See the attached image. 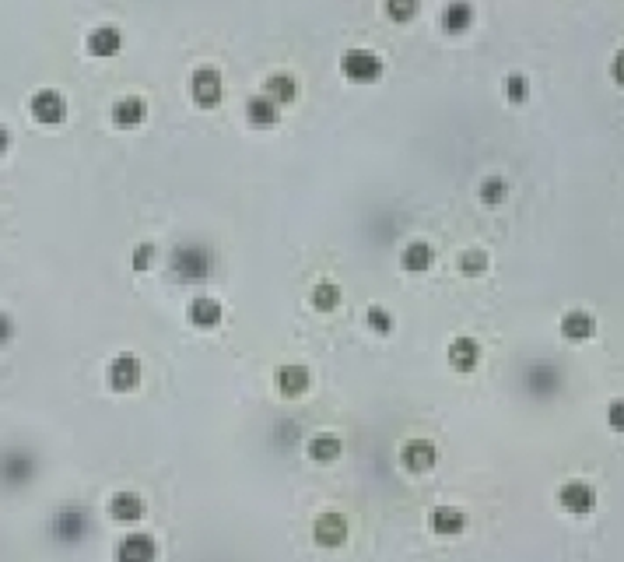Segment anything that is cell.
Wrapping results in <instances>:
<instances>
[{"mask_svg": "<svg viewBox=\"0 0 624 562\" xmlns=\"http://www.w3.org/2000/svg\"><path fill=\"white\" fill-rule=\"evenodd\" d=\"M558 506L572 517H589L597 510V488L589 481H565L558 488Z\"/></svg>", "mask_w": 624, "mask_h": 562, "instance_id": "6", "label": "cell"}, {"mask_svg": "<svg viewBox=\"0 0 624 562\" xmlns=\"http://www.w3.org/2000/svg\"><path fill=\"white\" fill-rule=\"evenodd\" d=\"M32 478H35V454L28 447L0 450V485L4 488H25Z\"/></svg>", "mask_w": 624, "mask_h": 562, "instance_id": "3", "label": "cell"}, {"mask_svg": "<svg viewBox=\"0 0 624 562\" xmlns=\"http://www.w3.org/2000/svg\"><path fill=\"white\" fill-rule=\"evenodd\" d=\"M85 50H89L91 57H116L123 50V32L116 25H98V28L89 32Z\"/></svg>", "mask_w": 624, "mask_h": 562, "instance_id": "18", "label": "cell"}, {"mask_svg": "<svg viewBox=\"0 0 624 562\" xmlns=\"http://www.w3.org/2000/svg\"><path fill=\"white\" fill-rule=\"evenodd\" d=\"M477 193H481V200L484 204H502L505 197H509V180H502V176H484L481 180V187H477Z\"/></svg>", "mask_w": 624, "mask_h": 562, "instance_id": "30", "label": "cell"}, {"mask_svg": "<svg viewBox=\"0 0 624 562\" xmlns=\"http://www.w3.org/2000/svg\"><path fill=\"white\" fill-rule=\"evenodd\" d=\"M144 499L137 496V492H116L112 499H109V517L112 520H119V524H137L141 517H144Z\"/></svg>", "mask_w": 624, "mask_h": 562, "instance_id": "22", "label": "cell"}, {"mask_svg": "<svg viewBox=\"0 0 624 562\" xmlns=\"http://www.w3.org/2000/svg\"><path fill=\"white\" fill-rule=\"evenodd\" d=\"M189 98H193V105H200V109H214V105L225 98L221 71L211 67V64L193 67V74H189Z\"/></svg>", "mask_w": 624, "mask_h": 562, "instance_id": "4", "label": "cell"}, {"mask_svg": "<svg viewBox=\"0 0 624 562\" xmlns=\"http://www.w3.org/2000/svg\"><path fill=\"white\" fill-rule=\"evenodd\" d=\"M186 320H189L193 327H200V331H214V327L225 320V309H221L218 299L196 295V299H189V306H186Z\"/></svg>", "mask_w": 624, "mask_h": 562, "instance_id": "13", "label": "cell"}, {"mask_svg": "<svg viewBox=\"0 0 624 562\" xmlns=\"http://www.w3.org/2000/svg\"><path fill=\"white\" fill-rule=\"evenodd\" d=\"M432 264H435V250H432V243H425V239L407 243L404 254H400V268H404L407 275H425V271H432Z\"/></svg>", "mask_w": 624, "mask_h": 562, "instance_id": "21", "label": "cell"}, {"mask_svg": "<svg viewBox=\"0 0 624 562\" xmlns=\"http://www.w3.org/2000/svg\"><path fill=\"white\" fill-rule=\"evenodd\" d=\"M558 331H561L565 341L586 345V341L597 334V320H593V313H586V309H568V313L558 320Z\"/></svg>", "mask_w": 624, "mask_h": 562, "instance_id": "11", "label": "cell"}, {"mask_svg": "<svg viewBox=\"0 0 624 562\" xmlns=\"http://www.w3.org/2000/svg\"><path fill=\"white\" fill-rule=\"evenodd\" d=\"M523 386L534 397H554L561 390V370L554 363H530L523 370Z\"/></svg>", "mask_w": 624, "mask_h": 562, "instance_id": "8", "label": "cell"}, {"mask_svg": "<svg viewBox=\"0 0 624 562\" xmlns=\"http://www.w3.org/2000/svg\"><path fill=\"white\" fill-rule=\"evenodd\" d=\"M439 25L446 35H463L474 25V4L470 0H449L439 14Z\"/></svg>", "mask_w": 624, "mask_h": 562, "instance_id": "20", "label": "cell"}, {"mask_svg": "<svg viewBox=\"0 0 624 562\" xmlns=\"http://www.w3.org/2000/svg\"><path fill=\"white\" fill-rule=\"evenodd\" d=\"M488 268H491V261H488L484 250H463V254H459V275L481 278V275H488Z\"/></svg>", "mask_w": 624, "mask_h": 562, "instance_id": "27", "label": "cell"}, {"mask_svg": "<svg viewBox=\"0 0 624 562\" xmlns=\"http://www.w3.org/2000/svg\"><path fill=\"white\" fill-rule=\"evenodd\" d=\"M341 74L348 82H358V85H368L382 74V57L375 50H365V46H355V50H344L341 57Z\"/></svg>", "mask_w": 624, "mask_h": 562, "instance_id": "5", "label": "cell"}, {"mask_svg": "<svg viewBox=\"0 0 624 562\" xmlns=\"http://www.w3.org/2000/svg\"><path fill=\"white\" fill-rule=\"evenodd\" d=\"M11 338H14V324H11L7 313H0V345H7Z\"/></svg>", "mask_w": 624, "mask_h": 562, "instance_id": "35", "label": "cell"}, {"mask_svg": "<svg viewBox=\"0 0 624 562\" xmlns=\"http://www.w3.org/2000/svg\"><path fill=\"white\" fill-rule=\"evenodd\" d=\"M502 92H505V98H509L512 105H523V102L530 98V78H527V74H520V71H512V74H505Z\"/></svg>", "mask_w": 624, "mask_h": 562, "instance_id": "28", "label": "cell"}, {"mask_svg": "<svg viewBox=\"0 0 624 562\" xmlns=\"http://www.w3.org/2000/svg\"><path fill=\"white\" fill-rule=\"evenodd\" d=\"M105 383H109L116 394L134 390V386L141 383V359H137V355H130V352L116 355V359L105 366Z\"/></svg>", "mask_w": 624, "mask_h": 562, "instance_id": "9", "label": "cell"}, {"mask_svg": "<svg viewBox=\"0 0 624 562\" xmlns=\"http://www.w3.org/2000/svg\"><path fill=\"white\" fill-rule=\"evenodd\" d=\"M28 113L35 123H46V127H57L67 120V102L57 89H39V92L28 98Z\"/></svg>", "mask_w": 624, "mask_h": 562, "instance_id": "7", "label": "cell"}, {"mask_svg": "<svg viewBox=\"0 0 624 562\" xmlns=\"http://www.w3.org/2000/svg\"><path fill=\"white\" fill-rule=\"evenodd\" d=\"M243 113H246V123H250V127H260V130L277 127V120H281V105L264 92L250 95L246 105H243Z\"/></svg>", "mask_w": 624, "mask_h": 562, "instance_id": "15", "label": "cell"}, {"mask_svg": "<svg viewBox=\"0 0 624 562\" xmlns=\"http://www.w3.org/2000/svg\"><path fill=\"white\" fill-rule=\"evenodd\" d=\"M309 302L320 313H334L341 306V285L337 281H316L312 292H309Z\"/></svg>", "mask_w": 624, "mask_h": 562, "instance_id": "26", "label": "cell"}, {"mask_svg": "<svg viewBox=\"0 0 624 562\" xmlns=\"http://www.w3.org/2000/svg\"><path fill=\"white\" fill-rule=\"evenodd\" d=\"M446 359H449V366H452L456 373H474V370H477V363H481V345H477L474 338L459 334V338H452V341H449Z\"/></svg>", "mask_w": 624, "mask_h": 562, "instance_id": "14", "label": "cell"}, {"mask_svg": "<svg viewBox=\"0 0 624 562\" xmlns=\"http://www.w3.org/2000/svg\"><path fill=\"white\" fill-rule=\"evenodd\" d=\"M264 95H270L277 105L295 102V95H298V82H295V74H288V71H273V74H267V82H264Z\"/></svg>", "mask_w": 624, "mask_h": 562, "instance_id": "25", "label": "cell"}, {"mask_svg": "<svg viewBox=\"0 0 624 562\" xmlns=\"http://www.w3.org/2000/svg\"><path fill=\"white\" fill-rule=\"evenodd\" d=\"M218 271V254L204 243H179L176 250L169 254V275L182 285H200V281L214 278Z\"/></svg>", "mask_w": 624, "mask_h": 562, "instance_id": "1", "label": "cell"}, {"mask_svg": "<svg viewBox=\"0 0 624 562\" xmlns=\"http://www.w3.org/2000/svg\"><path fill=\"white\" fill-rule=\"evenodd\" d=\"M312 538L320 549H341L348 542V520L341 513H323L312 524Z\"/></svg>", "mask_w": 624, "mask_h": 562, "instance_id": "12", "label": "cell"}, {"mask_svg": "<svg viewBox=\"0 0 624 562\" xmlns=\"http://www.w3.org/2000/svg\"><path fill=\"white\" fill-rule=\"evenodd\" d=\"M7 148H11V130L0 123V155H7Z\"/></svg>", "mask_w": 624, "mask_h": 562, "instance_id": "36", "label": "cell"}, {"mask_svg": "<svg viewBox=\"0 0 624 562\" xmlns=\"http://www.w3.org/2000/svg\"><path fill=\"white\" fill-rule=\"evenodd\" d=\"M400 464L411 471V474H425L439 464V450L432 440H407L400 447Z\"/></svg>", "mask_w": 624, "mask_h": 562, "instance_id": "10", "label": "cell"}, {"mask_svg": "<svg viewBox=\"0 0 624 562\" xmlns=\"http://www.w3.org/2000/svg\"><path fill=\"white\" fill-rule=\"evenodd\" d=\"M158 549H155V538L151 535H127L119 545H116V562H155Z\"/></svg>", "mask_w": 624, "mask_h": 562, "instance_id": "17", "label": "cell"}, {"mask_svg": "<svg viewBox=\"0 0 624 562\" xmlns=\"http://www.w3.org/2000/svg\"><path fill=\"white\" fill-rule=\"evenodd\" d=\"M365 324H368V331H375V334H393V327H397V320H393V313L386 309V306H368V313H365Z\"/></svg>", "mask_w": 624, "mask_h": 562, "instance_id": "31", "label": "cell"}, {"mask_svg": "<svg viewBox=\"0 0 624 562\" xmlns=\"http://www.w3.org/2000/svg\"><path fill=\"white\" fill-rule=\"evenodd\" d=\"M382 11H386L389 21L404 25V21H411L421 11V0H382Z\"/></svg>", "mask_w": 624, "mask_h": 562, "instance_id": "29", "label": "cell"}, {"mask_svg": "<svg viewBox=\"0 0 624 562\" xmlns=\"http://www.w3.org/2000/svg\"><path fill=\"white\" fill-rule=\"evenodd\" d=\"M341 450H344V443H341V436H334V433H320V436H312V440L305 443V454H309V461H316V464L337 461Z\"/></svg>", "mask_w": 624, "mask_h": 562, "instance_id": "24", "label": "cell"}, {"mask_svg": "<svg viewBox=\"0 0 624 562\" xmlns=\"http://www.w3.org/2000/svg\"><path fill=\"white\" fill-rule=\"evenodd\" d=\"M309 383H312V376H309L305 366H298V363L281 366V370L273 373V386H277V394H281V397H305Z\"/></svg>", "mask_w": 624, "mask_h": 562, "instance_id": "16", "label": "cell"}, {"mask_svg": "<svg viewBox=\"0 0 624 562\" xmlns=\"http://www.w3.org/2000/svg\"><path fill=\"white\" fill-rule=\"evenodd\" d=\"M148 120V102L141 95H127V98H116L112 102V123L130 130V127H141Z\"/></svg>", "mask_w": 624, "mask_h": 562, "instance_id": "19", "label": "cell"}, {"mask_svg": "<svg viewBox=\"0 0 624 562\" xmlns=\"http://www.w3.org/2000/svg\"><path fill=\"white\" fill-rule=\"evenodd\" d=\"M155 254H158V250H155V243H137V246H134V254H130V268H134L137 275H141V271H148V268L155 264Z\"/></svg>", "mask_w": 624, "mask_h": 562, "instance_id": "32", "label": "cell"}, {"mask_svg": "<svg viewBox=\"0 0 624 562\" xmlns=\"http://www.w3.org/2000/svg\"><path fill=\"white\" fill-rule=\"evenodd\" d=\"M611 78H614V85L624 89V50H618V53L611 57Z\"/></svg>", "mask_w": 624, "mask_h": 562, "instance_id": "34", "label": "cell"}, {"mask_svg": "<svg viewBox=\"0 0 624 562\" xmlns=\"http://www.w3.org/2000/svg\"><path fill=\"white\" fill-rule=\"evenodd\" d=\"M607 425H611L614 433H624V397L607 404Z\"/></svg>", "mask_w": 624, "mask_h": 562, "instance_id": "33", "label": "cell"}, {"mask_svg": "<svg viewBox=\"0 0 624 562\" xmlns=\"http://www.w3.org/2000/svg\"><path fill=\"white\" fill-rule=\"evenodd\" d=\"M428 524H432V531H435L439 538H456V535H463L466 517H463L456 506H435L432 517H428Z\"/></svg>", "mask_w": 624, "mask_h": 562, "instance_id": "23", "label": "cell"}, {"mask_svg": "<svg viewBox=\"0 0 624 562\" xmlns=\"http://www.w3.org/2000/svg\"><path fill=\"white\" fill-rule=\"evenodd\" d=\"M89 535H91V517H89V510L78 506V503H67V506H60V510L50 517V538H53L57 545L74 549V545H81Z\"/></svg>", "mask_w": 624, "mask_h": 562, "instance_id": "2", "label": "cell"}]
</instances>
